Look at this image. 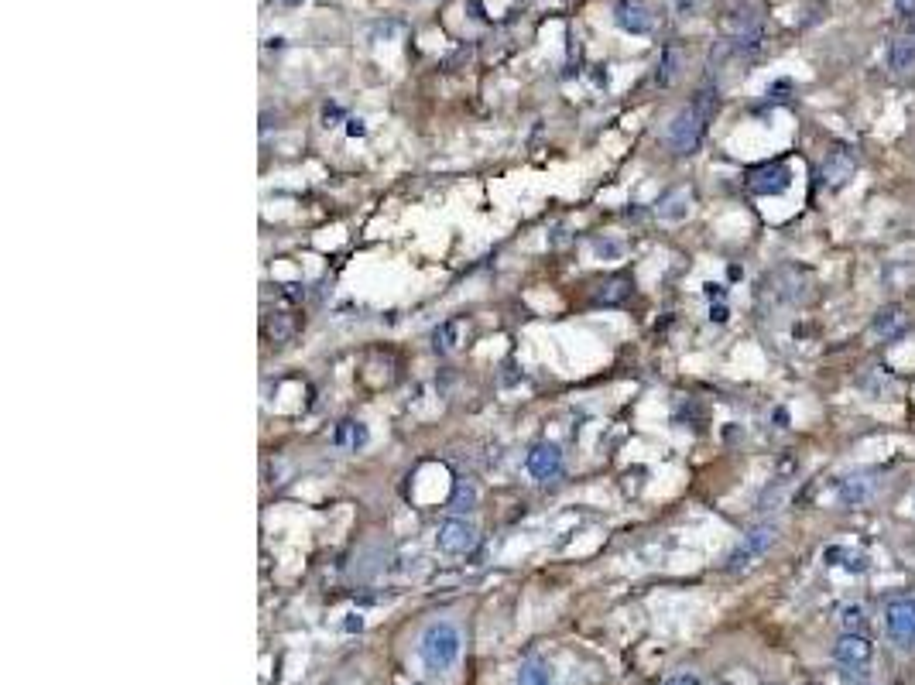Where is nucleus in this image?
Instances as JSON below:
<instances>
[{
  "mask_svg": "<svg viewBox=\"0 0 915 685\" xmlns=\"http://www.w3.org/2000/svg\"><path fill=\"white\" fill-rule=\"evenodd\" d=\"M593 251H597V254H610V257H617V254H621V244H610V240L604 244V240H597V244H593Z\"/></svg>",
  "mask_w": 915,
  "mask_h": 685,
  "instance_id": "nucleus-24",
  "label": "nucleus"
},
{
  "mask_svg": "<svg viewBox=\"0 0 915 685\" xmlns=\"http://www.w3.org/2000/svg\"><path fill=\"white\" fill-rule=\"evenodd\" d=\"M833 658H837V665L850 668V672H864L874 658V644L861 631H847L844 638L833 644Z\"/></svg>",
  "mask_w": 915,
  "mask_h": 685,
  "instance_id": "nucleus-7",
  "label": "nucleus"
},
{
  "mask_svg": "<svg viewBox=\"0 0 915 685\" xmlns=\"http://www.w3.org/2000/svg\"><path fill=\"white\" fill-rule=\"evenodd\" d=\"M470 336V322L467 319H446L443 326L436 329V336H432V343H436L439 353H453L456 346H463Z\"/></svg>",
  "mask_w": 915,
  "mask_h": 685,
  "instance_id": "nucleus-13",
  "label": "nucleus"
},
{
  "mask_svg": "<svg viewBox=\"0 0 915 685\" xmlns=\"http://www.w3.org/2000/svg\"><path fill=\"white\" fill-rule=\"evenodd\" d=\"M854 175H857V161H854L850 151L837 148V151H830V155H826V161H823V185L830 192L844 189V185L854 179Z\"/></svg>",
  "mask_w": 915,
  "mask_h": 685,
  "instance_id": "nucleus-12",
  "label": "nucleus"
},
{
  "mask_svg": "<svg viewBox=\"0 0 915 685\" xmlns=\"http://www.w3.org/2000/svg\"><path fill=\"white\" fill-rule=\"evenodd\" d=\"M857 685H871V682H868V679H861V682H857Z\"/></svg>",
  "mask_w": 915,
  "mask_h": 685,
  "instance_id": "nucleus-27",
  "label": "nucleus"
},
{
  "mask_svg": "<svg viewBox=\"0 0 915 685\" xmlns=\"http://www.w3.org/2000/svg\"><path fill=\"white\" fill-rule=\"evenodd\" d=\"M885 631L895 644L912 648L915 644V593H902V596H895V600H888Z\"/></svg>",
  "mask_w": 915,
  "mask_h": 685,
  "instance_id": "nucleus-4",
  "label": "nucleus"
},
{
  "mask_svg": "<svg viewBox=\"0 0 915 685\" xmlns=\"http://www.w3.org/2000/svg\"><path fill=\"white\" fill-rule=\"evenodd\" d=\"M885 59H888V69L898 72V76L909 72L915 66V38H895V42L888 45Z\"/></svg>",
  "mask_w": 915,
  "mask_h": 685,
  "instance_id": "nucleus-16",
  "label": "nucleus"
},
{
  "mask_svg": "<svg viewBox=\"0 0 915 685\" xmlns=\"http://www.w3.org/2000/svg\"><path fill=\"white\" fill-rule=\"evenodd\" d=\"M840 620H844V627H847V631H861V627L868 624V614H864V607H861V603H847V607H844V614H840Z\"/></svg>",
  "mask_w": 915,
  "mask_h": 685,
  "instance_id": "nucleus-21",
  "label": "nucleus"
},
{
  "mask_svg": "<svg viewBox=\"0 0 915 685\" xmlns=\"http://www.w3.org/2000/svg\"><path fill=\"white\" fill-rule=\"evenodd\" d=\"M463 655V634L453 620H429L419 634V658L432 675H446Z\"/></svg>",
  "mask_w": 915,
  "mask_h": 685,
  "instance_id": "nucleus-2",
  "label": "nucleus"
},
{
  "mask_svg": "<svg viewBox=\"0 0 915 685\" xmlns=\"http://www.w3.org/2000/svg\"><path fill=\"white\" fill-rule=\"evenodd\" d=\"M518 685H556V675H552V668L545 662H528L521 665Z\"/></svg>",
  "mask_w": 915,
  "mask_h": 685,
  "instance_id": "nucleus-18",
  "label": "nucleus"
},
{
  "mask_svg": "<svg viewBox=\"0 0 915 685\" xmlns=\"http://www.w3.org/2000/svg\"><path fill=\"white\" fill-rule=\"evenodd\" d=\"M706 0H672V11L679 14V18H693V14L703 11Z\"/></svg>",
  "mask_w": 915,
  "mask_h": 685,
  "instance_id": "nucleus-22",
  "label": "nucleus"
},
{
  "mask_svg": "<svg viewBox=\"0 0 915 685\" xmlns=\"http://www.w3.org/2000/svg\"><path fill=\"white\" fill-rule=\"evenodd\" d=\"M878 494V480H874V473L861 470V473H850L837 483V501L844 507H861L868 504L871 497Z\"/></svg>",
  "mask_w": 915,
  "mask_h": 685,
  "instance_id": "nucleus-11",
  "label": "nucleus"
},
{
  "mask_svg": "<svg viewBox=\"0 0 915 685\" xmlns=\"http://www.w3.org/2000/svg\"><path fill=\"white\" fill-rule=\"evenodd\" d=\"M525 466H528V473H532V477L539 480V483H549V480H556L559 473H563V453H559L556 442H539V446L528 453Z\"/></svg>",
  "mask_w": 915,
  "mask_h": 685,
  "instance_id": "nucleus-10",
  "label": "nucleus"
},
{
  "mask_svg": "<svg viewBox=\"0 0 915 685\" xmlns=\"http://www.w3.org/2000/svg\"><path fill=\"white\" fill-rule=\"evenodd\" d=\"M679 66H682L679 48H665L662 59H658V69H655V83H658V86H669L672 79L679 76Z\"/></svg>",
  "mask_w": 915,
  "mask_h": 685,
  "instance_id": "nucleus-17",
  "label": "nucleus"
},
{
  "mask_svg": "<svg viewBox=\"0 0 915 685\" xmlns=\"http://www.w3.org/2000/svg\"><path fill=\"white\" fill-rule=\"evenodd\" d=\"M895 7L902 18H915V0H895Z\"/></svg>",
  "mask_w": 915,
  "mask_h": 685,
  "instance_id": "nucleus-25",
  "label": "nucleus"
},
{
  "mask_svg": "<svg viewBox=\"0 0 915 685\" xmlns=\"http://www.w3.org/2000/svg\"><path fill=\"white\" fill-rule=\"evenodd\" d=\"M689 203H693V199H689L686 189H672L658 199L655 213H658V220H665V223H682L689 216Z\"/></svg>",
  "mask_w": 915,
  "mask_h": 685,
  "instance_id": "nucleus-14",
  "label": "nucleus"
},
{
  "mask_svg": "<svg viewBox=\"0 0 915 685\" xmlns=\"http://www.w3.org/2000/svg\"><path fill=\"white\" fill-rule=\"evenodd\" d=\"M449 507H453L456 514H470L473 507H477V490L467 487V483H460V487H456V494H453V504H449Z\"/></svg>",
  "mask_w": 915,
  "mask_h": 685,
  "instance_id": "nucleus-20",
  "label": "nucleus"
},
{
  "mask_svg": "<svg viewBox=\"0 0 915 685\" xmlns=\"http://www.w3.org/2000/svg\"><path fill=\"white\" fill-rule=\"evenodd\" d=\"M792 185V168L785 161H772V165H761L748 175V189L754 196H782Z\"/></svg>",
  "mask_w": 915,
  "mask_h": 685,
  "instance_id": "nucleus-8",
  "label": "nucleus"
},
{
  "mask_svg": "<svg viewBox=\"0 0 915 685\" xmlns=\"http://www.w3.org/2000/svg\"><path fill=\"white\" fill-rule=\"evenodd\" d=\"M662 685H703V679L696 672H676V675H669Z\"/></svg>",
  "mask_w": 915,
  "mask_h": 685,
  "instance_id": "nucleus-23",
  "label": "nucleus"
},
{
  "mask_svg": "<svg viewBox=\"0 0 915 685\" xmlns=\"http://www.w3.org/2000/svg\"><path fill=\"white\" fill-rule=\"evenodd\" d=\"M614 24L628 35H652L655 31V7L645 4V0H617L614 4Z\"/></svg>",
  "mask_w": 915,
  "mask_h": 685,
  "instance_id": "nucleus-6",
  "label": "nucleus"
},
{
  "mask_svg": "<svg viewBox=\"0 0 915 685\" xmlns=\"http://www.w3.org/2000/svg\"><path fill=\"white\" fill-rule=\"evenodd\" d=\"M909 326H912V319H909V312H905V305L892 302V305H881V309L874 312L871 336L874 340L892 343V340H902V336L909 333Z\"/></svg>",
  "mask_w": 915,
  "mask_h": 685,
  "instance_id": "nucleus-9",
  "label": "nucleus"
},
{
  "mask_svg": "<svg viewBox=\"0 0 915 685\" xmlns=\"http://www.w3.org/2000/svg\"><path fill=\"white\" fill-rule=\"evenodd\" d=\"M717 107H720L717 86H700V90L693 93V100L669 120V131H665V144L672 148V155L686 158L700 148L706 131H710V124H713V117H717Z\"/></svg>",
  "mask_w": 915,
  "mask_h": 685,
  "instance_id": "nucleus-1",
  "label": "nucleus"
},
{
  "mask_svg": "<svg viewBox=\"0 0 915 685\" xmlns=\"http://www.w3.org/2000/svg\"><path fill=\"white\" fill-rule=\"evenodd\" d=\"M473 545H477V525L463 514L446 518L436 531V548L443 555H467Z\"/></svg>",
  "mask_w": 915,
  "mask_h": 685,
  "instance_id": "nucleus-5",
  "label": "nucleus"
},
{
  "mask_svg": "<svg viewBox=\"0 0 915 685\" xmlns=\"http://www.w3.org/2000/svg\"><path fill=\"white\" fill-rule=\"evenodd\" d=\"M775 542H778V525H775V521H761V525L748 528V535H741V542H737L727 552L724 572H730V576H737V572H748L751 566H758V562L765 559L768 552H772Z\"/></svg>",
  "mask_w": 915,
  "mask_h": 685,
  "instance_id": "nucleus-3",
  "label": "nucleus"
},
{
  "mask_svg": "<svg viewBox=\"0 0 915 685\" xmlns=\"http://www.w3.org/2000/svg\"><path fill=\"white\" fill-rule=\"evenodd\" d=\"M347 134H350V137H360V134H364V124H360V120H350Z\"/></svg>",
  "mask_w": 915,
  "mask_h": 685,
  "instance_id": "nucleus-26",
  "label": "nucleus"
},
{
  "mask_svg": "<svg viewBox=\"0 0 915 685\" xmlns=\"http://www.w3.org/2000/svg\"><path fill=\"white\" fill-rule=\"evenodd\" d=\"M826 566H837V569H847V572H864L868 569V555L857 552V548H847V545H830L823 552Z\"/></svg>",
  "mask_w": 915,
  "mask_h": 685,
  "instance_id": "nucleus-15",
  "label": "nucleus"
},
{
  "mask_svg": "<svg viewBox=\"0 0 915 685\" xmlns=\"http://www.w3.org/2000/svg\"><path fill=\"white\" fill-rule=\"evenodd\" d=\"M912 511H915V497H912Z\"/></svg>",
  "mask_w": 915,
  "mask_h": 685,
  "instance_id": "nucleus-28",
  "label": "nucleus"
},
{
  "mask_svg": "<svg viewBox=\"0 0 915 685\" xmlns=\"http://www.w3.org/2000/svg\"><path fill=\"white\" fill-rule=\"evenodd\" d=\"M631 295V281L628 278H610L607 285H600L597 298L600 302H621V298Z\"/></svg>",
  "mask_w": 915,
  "mask_h": 685,
  "instance_id": "nucleus-19",
  "label": "nucleus"
}]
</instances>
